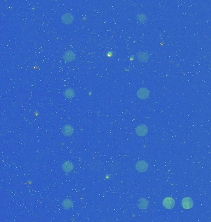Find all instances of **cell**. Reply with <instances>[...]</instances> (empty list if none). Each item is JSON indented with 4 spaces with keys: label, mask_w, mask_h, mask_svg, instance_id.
<instances>
[{
    "label": "cell",
    "mask_w": 211,
    "mask_h": 222,
    "mask_svg": "<svg viewBox=\"0 0 211 222\" xmlns=\"http://www.w3.org/2000/svg\"><path fill=\"white\" fill-rule=\"evenodd\" d=\"M90 168L93 172H99L102 169L103 164L102 162L99 160H95L92 161L90 165Z\"/></svg>",
    "instance_id": "6da1fadb"
},
{
    "label": "cell",
    "mask_w": 211,
    "mask_h": 222,
    "mask_svg": "<svg viewBox=\"0 0 211 222\" xmlns=\"http://www.w3.org/2000/svg\"><path fill=\"white\" fill-rule=\"evenodd\" d=\"M148 127L143 124L139 125L135 128V132L139 136H144L148 133Z\"/></svg>",
    "instance_id": "7a4b0ae2"
},
{
    "label": "cell",
    "mask_w": 211,
    "mask_h": 222,
    "mask_svg": "<svg viewBox=\"0 0 211 222\" xmlns=\"http://www.w3.org/2000/svg\"><path fill=\"white\" fill-rule=\"evenodd\" d=\"M135 168L139 172H144L148 168V164L146 161H140L137 163L135 165Z\"/></svg>",
    "instance_id": "3957f363"
},
{
    "label": "cell",
    "mask_w": 211,
    "mask_h": 222,
    "mask_svg": "<svg viewBox=\"0 0 211 222\" xmlns=\"http://www.w3.org/2000/svg\"><path fill=\"white\" fill-rule=\"evenodd\" d=\"M61 131L65 136H71L74 132V129L72 125L67 124L62 127Z\"/></svg>",
    "instance_id": "277c9868"
},
{
    "label": "cell",
    "mask_w": 211,
    "mask_h": 222,
    "mask_svg": "<svg viewBox=\"0 0 211 222\" xmlns=\"http://www.w3.org/2000/svg\"><path fill=\"white\" fill-rule=\"evenodd\" d=\"M150 96V91L146 88H141L137 91V96L141 99H145Z\"/></svg>",
    "instance_id": "5b68a950"
},
{
    "label": "cell",
    "mask_w": 211,
    "mask_h": 222,
    "mask_svg": "<svg viewBox=\"0 0 211 222\" xmlns=\"http://www.w3.org/2000/svg\"><path fill=\"white\" fill-rule=\"evenodd\" d=\"M163 205L167 209H172L175 204V200L172 198H166L162 202Z\"/></svg>",
    "instance_id": "8992f818"
},
{
    "label": "cell",
    "mask_w": 211,
    "mask_h": 222,
    "mask_svg": "<svg viewBox=\"0 0 211 222\" xmlns=\"http://www.w3.org/2000/svg\"><path fill=\"white\" fill-rule=\"evenodd\" d=\"M61 20H62V22L65 24H71L74 22V17L72 14H71V13L70 12H68V13H65V14H64L62 16Z\"/></svg>",
    "instance_id": "52a82bcc"
},
{
    "label": "cell",
    "mask_w": 211,
    "mask_h": 222,
    "mask_svg": "<svg viewBox=\"0 0 211 222\" xmlns=\"http://www.w3.org/2000/svg\"><path fill=\"white\" fill-rule=\"evenodd\" d=\"M74 168V164L69 161L64 162L62 165V169L66 173H69L72 172Z\"/></svg>",
    "instance_id": "ba28073f"
},
{
    "label": "cell",
    "mask_w": 211,
    "mask_h": 222,
    "mask_svg": "<svg viewBox=\"0 0 211 222\" xmlns=\"http://www.w3.org/2000/svg\"><path fill=\"white\" fill-rule=\"evenodd\" d=\"M181 204L184 209H190L193 205V201L191 198L187 197L183 199Z\"/></svg>",
    "instance_id": "9c48e42d"
},
{
    "label": "cell",
    "mask_w": 211,
    "mask_h": 222,
    "mask_svg": "<svg viewBox=\"0 0 211 222\" xmlns=\"http://www.w3.org/2000/svg\"><path fill=\"white\" fill-rule=\"evenodd\" d=\"M75 58V55L72 51H68L63 55V59L65 62H70L73 61Z\"/></svg>",
    "instance_id": "30bf717a"
},
{
    "label": "cell",
    "mask_w": 211,
    "mask_h": 222,
    "mask_svg": "<svg viewBox=\"0 0 211 222\" xmlns=\"http://www.w3.org/2000/svg\"><path fill=\"white\" fill-rule=\"evenodd\" d=\"M148 201L147 199H144V198H140L138 199V202H137V207L139 208V209H141V210H144V209H146L148 207Z\"/></svg>",
    "instance_id": "8fae6325"
},
{
    "label": "cell",
    "mask_w": 211,
    "mask_h": 222,
    "mask_svg": "<svg viewBox=\"0 0 211 222\" xmlns=\"http://www.w3.org/2000/svg\"><path fill=\"white\" fill-rule=\"evenodd\" d=\"M75 90L73 88H69L64 91V96L66 99H72L75 96Z\"/></svg>",
    "instance_id": "7c38bea8"
},
{
    "label": "cell",
    "mask_w": 211,
    "mask_h": 222,
    "mask_svg": "<svg viewBox=\"0 0 211 222\" xmlns=\"http://www.w3.org/2000/svg\"><path fill=\"white\" fill-rule=\"evenodd\" d=\"M137 59H138V61H140L141 62H145L148 60L149 55H148L147 52L141 51V52H140V53L138 54Z\"/></svg>",
    "instance_id": "4fadbf2b"
},
{
    "label": "cell",
    "mask_w": 211,
    "mask_h": 222,
    "mask_svg": "<svg viewBox=\"0 0 211 222\" xmlns=\"http://www.w3.org/2000/svg\"><path fill=\"white\" fill-rule=\"evenodd\" d=\"M62 205V207L65 208V210H69V209H71V208L73 207L74 202L71 199H65L63 201Z\"/></svg>",
    "instance_id": "5bb4252c"
},
{
    "label": "cell",
    "mask_w": 211,
    "mask_h": 222,
    "mask_svg": "<svg viewBox=\"0 0 211 222\" xmlns=\"http://www.w3.org/2000/svg\"><path fill=\"white\" fill-rule=\"evenodd\" d=\"M121 168V164L120 162H115L110 166V168L112 170V172H117Z\"/></svg>",
    "instance_id": "9a60e30c"
},
{
    "label": "cell",
    "mask_w": 211,
    "mask_h": 222,
    "mask_svg": "<svg viewBox=\"0 0 211 222\" xmlns=\"http://www.w3.org/2000/svg\"><path fill=\"white\" fill-rule=\"evenodd\" d=\"M137 19L140 23H144L147 21V17L143 14H139L137 16Z\"/></svg>",
    "instance_id": "2e32d148"
}]
</instances>
